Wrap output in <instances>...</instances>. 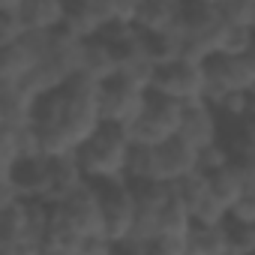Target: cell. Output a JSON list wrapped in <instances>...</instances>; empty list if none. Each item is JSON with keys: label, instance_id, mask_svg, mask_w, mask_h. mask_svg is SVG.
Listing matches in <instances>:
<instances>
[{"label": "cell", "instance_id": "25", "mask_svg": "<svg viewBox=\"0 0 255 255\" xmlns=\"http://www.w3.org/2000/svg\"><path fill=\"white\" fill-rule=\"evenodd\" d=\"M126 180L129 183H159L156 180V147L132 144L126 156Z\"/></svg>", "mask_w": 255, "mask_h": 255}, {"label": "cell", "instance_id": "13", "mask_svg": "<svg viewBox=\"0 0 255 255\" xmlns=\"http://www.w3.org/2000/svg\"><path fill=\"white\" fill-rule=\"evenodd\" d=\"M192 171H198V150L192 144H186L180 135L156 144V180L159 183L174 186Z\"/></svg>", "mask_w": 255, "mask_h": 255}, {"label": "cell", "instance_id": "23", "mask_svg": "<svg viewBox=\"0 0 255 255\" xmlns=\"http://www.w3.org/2000/svg\"><path fill=\"white\" fill-rule=\"evenodd\" d=\"M39 252H48V255H78L81 252V237L69 228V222L60 216L54 204H51V216H48V228H45Z\"/></svg>", "mask_w": 255, "mask_h": 255}, {"label": "cell", "instance_id": "34", "mask_svg": "<svg viewBox=\"0 0 255 255\" xmlns=\"http://www.w3.org/2000/svg\"><path fill=\"white\" fill-rule=\"evenodd\" d=\"M3 120H6V117H3V111H0V123H3Z\"/></svg>", "mask_w": 255, "mask_h": 255}, {"label": "cell", "instance_id": "20", "mask_svg": "<svg viewBox=\"0 0 255 255\" xmlns=\"http://www.w3.org/2000/svg\"><path fill=\"white\" fill-rule=\"evenodd\" d=\"M102 27H105V21H102L99 9L93 6V0H66L60 30L72 33L75 39H90V36H99Z\"/></svg>", "mask_w": 255, "mask_h": 255}, {"label": "cell", "instance_id": "18", "mask_svg": "<svg viewBox=\"0 0 255 255\" xmlns=\"http://www.w3.org/2000/svg\"><path fill=\"white\" fill-rule=\"evenodd\" d=\"M63 9L66 0H21L15 6L21 27L33 33H54L63 24Z\"/></svg>", "mask_w": 255, "mask_h": 255}, {"label": "cell", "instance_id": "7", "mask_svg": "<svg viewBox=\"0 0 255 255\" xmlns=\"http://www.w3.org/2000/svg\"><path fill=\"white\" fill-rule=\"evenodd\" d=\"M144 99H147V90L123 81V78H108L96 87V105H99V120L102 123H114V126H129L141 108H144Z\"/></svg>", "mask_w": 255, "mask_h": 255}, {"label": "cell", "instance_id": "32", "mask_svg": "<svg viewBox=\"0 0 255 255\" xmlns=\"http://www.w3.org/2000/svg\"><path fill=\"white\" fill-rule=\"evenodd\" d=\"M21 3V0H0V6H3V9H15Z\"/></svg>", "mask_w": 255, "mask_h": 255}, {"label": "cell", "instance_id": "4", "mask_svg": "<svg viewBox=\"0 0 255 255\" xmlns=\"http://www.w3.org/2000/svg\"><path fill=\"white\" fill-rule=\"evenodd\" d=\"M204 63V99L216 105L231 93H252L255 87V54H225L216 51Z\"/></svg>", "mask_w": 255, "mask_h": 255}, {"label": "cell", "instance_id": "3", "mask_svg": "<svg viewBox=\"0 0 255 255\" xmlns=\"http://www.w3.org/2000/svg\"><path fill=\"white\" fill-rule=\"evenodd\" d=\"M78 51H81V39H75L66 30H54L39 63L24 78L30 84V90L36 96H42V93H51V90L63 87L66 81H72L78 75Z\"/></svg>", "mask_w": 255, "mask_h": 255}, {"label": "cell", "instance_id": "28", "mask_svg": "<svg viewBox=\"0 0 255 255\" xmlns=\"http://www.w3.org/2000/svg\"><path fill=\"white\" fill-rule=\"evenodd\" d=\"M93 6L99 9L102 21H132L141 0H93Z\"/></svg>", "mask_w": 255, "mask_h": 255}, {"label": "cell", "instance_id": "29", "mask_svg": "<svg viewBox=\"0 0 255 255\" xmlns=\"http://www.w3.org/2000/svg\"><path fill=\"white\" fill-rule=\"evenodd\" d=\"M225 54H249L252 51V27H237V24H228L225 30V39H222V48Z\"/></svg>", "mask_w": 255, "mask_h": 255}, {"label": "cell", "instance_id": "33", "mask_svg": "<svg viewBox=\"0 0 255 255\" xmlns=\"http://www.w3.org/2000/svg\"><path fill=\"white\" fill-rule=\"evenodd\" d=\"M192 3H216V0H192Z\"/></svg>", "mask_w": 255, "mask_h": 255}, {"label": "cell", "instance_id": "9", "mask_svg": "<svg viewBox=\"0 0 255 255\" xmlns=\"http://www.w3.org/2000/svg\"><path fill=\"white\" fill-rule=\"evenodd\" d=\"M102 207V222H105V237L111 246L126 237L132 222V183L129 180H102L93 183Z\"/></svg>", "mask_w": 255, "mask_h": 255}, {"label": "cell", "instance_id": "2", "mask_svg": "<svg viewBox=\"0 0 255 255\" xmlns=\"http://www.w3.org/2000/svg\"><path fill=\"white\" fill-rule=\"evenodd\" d=\"M129 135L123 126L99 123L96 129L75 147V159L90 183L126 180V156H129Z\"/></svg>", "mask_w": 255, "mask_h": 255}, {"label": "cell", "instance_id": "30", "mask_svg": "<svg viewBox=\"0 0 255 255\" xmlns=\"http://www.w3.org/2000/svg\"><path fill=\"white\" fill-rule=\"evenodd\" d=\"M21 33H24V27H21L18 12H15V9H3V6H0V48L12 45Z\"/></svg>", "mask_w": 255, "mask_h": 255}, {"label": "cell", "instance_id": "17", "mask_svg": "<svg viewBox=\"0 0 255 255\" xmlns=\"http://www.w3.org/2000/svg\"><path fill=\"white\" fill-rule=\"evenodd\" d=\"M15 189H18V198H39L45 201V192H48V156L45 153H33V156H24L12 165L9 171Z\"/></svg>", "mask_w": 255, "mask_h": 255}, {"label": "cell", "instance_id": "8", "mask_svg": "<svg viewBox=\"0 0 255 255\" xmlns=\"http://www.w3.org/2000/svg\"><path fill=\"white\" fill-rule=\"evenodd\" d=\"M60 210V216L69 222V228L81 237V246L84 240H93V237H105V222H102V207H99V195H96V186L87 180L84 186H78L69 198L57 201L54 204ZM108 240V237H105ZM111 243V240H108Z\"/></svg>", "mask_w": 255, "mask_h": 255}, {"label": "cell", "instance_id": "27", "mask_svg": "<svg viewBox=\"0 0 255 255\" xmlns=\"http://www.w3.org/2000/svg\"><path fill=\"white\" fill-rule=\"evenodd\" d=\"M216 9L228 24L255 27V0H216Z\"/></svg>", "mask_w": 255, "mask_h": 255}, {"label": "cell", "instance_id": "16", "mask_svg": "<svg viewBox=\"0 0 255 255\" xmlns=\"http://www.w3.org/2000/svg\"><path fill=\"white\" fill-rule=\"evenodd\" d=\"M87 177L75 159V153H60V156H48V192L45 201L57 204L63 198H69L78 186H84Z\"/></svg>", "mask_w": 255, "mask_h": 255}, {"label": "cell", "instance_id": "21", "mask_svg": "<svg viewBox=\"0 0 255 255\" xmlns=\"http://www.w3.org/2000/svg\"><path fill=\"white\" fill-rule=\"evenodd\" d=\"M186 255H228V231L222 222H192Z\"/></svg>", "mask_w": 255, "mask_h": 255}, {"label": "cell", "instance_id": "1", "mask_svg": "<svg viewBox=\"0 0 255 255\" xmlns=\"http://www.w3.org/2000/svg\"><path fill=\"white\" fill-rule=\"evenodd\" d=\"M96 87L99 84L75 75L63 87L42 93L36 99L30 114V129L39 153L45 156L75 153V147L102 123L96 105Z\"/></svg>", "mask_w": 255, "mask_h": 255}, {"label": "cell", "instance_id": "22", "mask_svg": "<svg viewBox=\"0 0 255 255\" xmlns=\"http://www.w3.org/2000/svg\"><path fill=\"white\" fill-rule=\"evenodd\" d=\"M114 75L135 84V87H141V90H150L153 75H156V63L144 54V45H135L129 51L117 54V72Z\"/></svg>", "mask_w": 255, "mask_h": 255}, {"label": "cell", "instance_id": "26", "mask_svg": "<svg viewBox=\"0 0 255 255\" xmlns=\"http://www.w3.org/2000/svg\"><path fill=\"white\" fill-rule=\"evenodd\" d=\"M225 231H228V255H249L255 249V222L225 219Z\"/></svg>", "mask_w": 255, "mask_h": 255}, {"label": "cell", "instance_id": "10", "mask_svg": "<svg viewBox=\"0 0 255 255\" xmlns=\"http://www.w3.org/2000/svg\"><path fill=\"white\" fill-rule=\"evenodd\" d=\"M51 33H33L24 30L12 45L0 48V81H24L33 66L39 63L42 51L48 48Z\"/></svg>", "mask_w": 255, "mask_h": 255}, {"label": "cell", "instance_id": "19", "mask_svg": "<svg viewBox=\"0 0 255 255\" xmlns=\"http://www.w3.org/2000/svg\"><path fill=\"white\" fill-rule=\"evenodd\" d=\"M186 0H141V6L132 18V24L141 33H159L177 24Z\"/></svg>", "mask_w": 255, "mask_h": 255}, {"label": "cell", "instance_id": "14", "mask_svg": "<svg viewBox=\"0 0 255 255\" xmlns=\"http://www.w3.org/2000/svg\"><path fill=\"white\" fill-rule=\"evenodd\" d=\"M36 252L30 240V216L27 198H15L9 207L0 210V255H24Z\"/></svg>", "mask_w": 255, "mask_h": 255}, {"label": "cell", "instance_id": "6", "mask_svg": "<svg viewBox=\"0 0 255 255\" xmlns=\"http://www.w3.org/2000/svg\"><path fill=\"white\" fill-rule=\"evenodd\" d=\"M150 90L162 93V96H171L183 105L195 102V99H204V63L192 60V57H174L162 66H156Z\"/></svg>", "mask_w": 255, "mask_h": 255}, {"label": "cell", "instance_id": "31", "mask_svg": "<svg viewBox=\"0 0 255 255\" xmlns=\"http://www.w3.org/2000/svg\"><path fill=\"white\" fill-rule=\"evenodd\" d=\"M15 198H18V189H15V183H12L9 171H0V210L9 207Z\"/></svg>", "mask_w": 255, "mask_h": 255}, {"label": "cell", "instance_id": "15", "mask_svg": "<svg viewBox=\"0 0 255 255\" xmlns=\"http://www.w3.org/2000/svg\"><path fill=\"white\" fill-rule=\"evenodd\" d=\"M117 72V54L114 48L102 39V36H90V39H81V51H78V75L93 81V84H102L108 78H114Z\"/></svg>", "mask_w": 255, "mask_h": 255}, {"label": "cell", "instance_id": "11", "mask_svg": "<svg viewBox=\"0 0 255 255\" xmlns=\"http://www.w3.org/2000/svg\"><path fill=\"white\" fill-rule=\"evenodd\" d=\"M177 135L186 144H192L195 150H204V147H210V144L219 141V135H222V117H219V111L207 99L186 102L183 114H180Z\"/></svg>", "mask_w": 255, "mask_h": 255}, {"label": "cell", "instance_id": "12", "mask_svg": "<svg viewBox=\"0 0 255 255\" xmlns=\"http://www.w3.org/2000/svg\"><path fill=\"white\" fill-rule=\"evenodd\" d=\"M171 189L183 198V204L189 207V213H192L195 222H222V219H225V207H222V201L213 195V189H210V183H207V177H204L201 171L186 174V177L177 180Z\"/></svg>", "mask_w": 255, "mask_h": 255}, {"label": "cell", "instance_id": "5", "mask_svg": "<svg viewBox=\"0 0 255 255\" xmlns=\"http://www.w3.org/2000/svg\"><path fill=\"white\" fill-rule=\"evenodd\" d=\"M180 114H183V102L147 90L144 108H141V114L129 126H126V135H129L132 144H150V147H156V144H162V141H168V138L177 135Z\"/></svg>", "mask_w": 255, "mask_h": 255}, {"label": "cell", "instance_id": "24", "mask_svg": "<svg viewBox=\"0 0 255 255\" xmlns=\"http://www.w3.org/2000/svg\"><path fill=\"white\" fill-rule=\"evenodd\" d=\"M36 99L27 81H0V111L6 120H30Z\"/></svg>", "mask_w": 255, "mask_h": 255}]
</instances>
